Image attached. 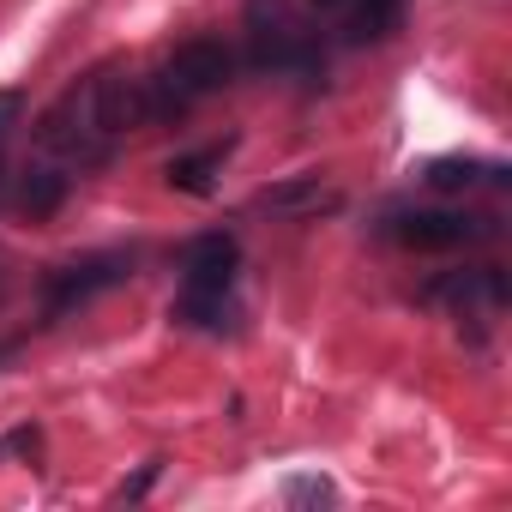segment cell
Here are the masks:
<instances>
[{
	"label": "cell",
	"instance_id": "13",
	"mask_svg": "<svg viewBox=\"0 0 512 512\" xmlns=\"http://www.w3.org/2000/svg\"><path fill=\"white\" fill-rule=\"evenodd\" d=\"M175 326H217L223 320V296H205V290H181L175 308H169Z\"/></svg>",
	"mask_w": 512,
	"mask_h": 512
},
{
	"label": "cell",
	"instance_id": "18",
	"mask_svg": "<svg viewBox=\"0 0 512 512\" xmlns=\"http://www.w3.org/2000/svg\"><path fill=\"white\" fill-rule=\"evenodd\" d=\"M0 175H7V133H0Z\"/></svg>",
	"mask_w": 512,
	"mask_h": 512
},
{
	"label": "cell",
	"instance_id": "2",
	"mask_svg": "<svg viewBox=\"0 0 512 512\" xmlns=\"http://www.w3.org/2000/svg\"><path fill=\"white\" fill-rule=\"evenodd\" d=\"M91 127L97 133H133V127H145V79H121V73H103V79H91Z\"/></svg>",
	"mask_w": 512,
	"mask_h": 512
},
{
	"label": "cell",
	"instance_id": "4",
	"mask_svg": "<svg viewBox=\"0 0 512 512\" xmlns=\"http://www.w3.org/2000/svg\"><path fill=\"white\" fill-rule=\"evenodd\" d=\"M31 133H37V145L67 151V157H79V163H97V157H103V139H91L97 127H79V97H61L55 109H43Z\"/></svg>",
	"mask_w": 512,
	"mask_h": 512
},
{
	"label": "cell",
	"instance_id": "8",
	"mask_svg": "<svg viewBox=\"0 0 512 512\" xmlns=\"http://www.w3.org/2000/svg\"><path fill=\"white\" fill-rule=\"evenodd\" d=\"M67 199V175L61 169H25L19 175V211L25 217H55Z\"/></svg>",
	"mask_w": 512,
	"mask_h": 512
},
{
	"label": "cell",
	"instance_id": "10",
	"mask_svg": "<svg viewBox=\"0 0 512 512\" xmlns=\"http://www.w3.org/2000/svg\"><path fill=\"white\" fill-rule=\"evenodd\" d=\"M398 13H404V0H362V7H356V19H350V43L392 37V31H398Z\"/></svg>",
	"mask_w": 512,
	"mask_h": 512
},
{
	"label": "cell",
	"instance_id": "12",
	"mask_svg": "<svg viewBox=\"0 0 512 512\" xmlns=\"http://www.w3.org/2000/svg\"><path fill=\"white\" fill-rule=\"evenodd\" d=\"M187 115V91L163 73V79H145V121H181Z\"/></svg>",
	"mask_w": 512,
	"mask_h": 512
},
{
	"label": "cell",
	"instance_id": "15",
	"mask_svg": "<svg viewBox=\"0 0 512 512\" xmlns=\"http://www.w3.org/2000/svg\"><path fill=\"white\" fill-rule=\"evenodd\" d=\"M332 500V482H320V476H296L290 482V506H326Z\"/></svg>",
	"mask_w": 512,
	"mask_h": 512
},
{
	"label": "cell",
	"instance_id": "17",
	"mask_svg": "<svg viewBox=\"0 0 512 512\" xmlns=\"http://www.w3.org/2000/svg\"><path fill=\"white\" fill-rule=\"evenodd\" d=\"M13 115H19V97L7 91V97H0V133H7V121H13Z\"/></svg>",
	"mask_w": 512,
	"mask_h": 512
},
{
	"label": "cell",
	"instance_id": "7",
	"mask_svg": "<svg viewBox=\"0 0 512 512\" xmlns=\"http://www.w3.org/2000/svg\"><path fill=\"white\" fill-rule=\"evenodd\" d=\"M121 278H127V260L67 266V272H55V278H49V308L61 314V308H73V302H85V296H97V290H109V284H121Z\"/></svg>",
	"mask_w": 512,
	"mask_h": 512
},
{
	"label": "cell",
	"instance_id": "19",
	"mask_svg": "<svg viewBox=\"0 0 512 512\" xmlns=\"http://www.w3.org/2000/svg\"><path fill=\"white\" fill-rule=\"evenodd\" d=\"M320 7H332V0H320Z\"/></svg>",
	"mask_w": 512,
	"mask_h": 512
},
{
	"label": "cell",
	"instance_id": "14",
	"mask_svg": "<svg viewBox=\"0 0 512 512\" xmlns=\"http://www.w3.org/2000/svg\"><path fill=\"white\" fill-rule=\"evenodd\" d=\"M476 175H482V169H476V163H458V157H440V163H428V187H434V193H464Z\"/></svg>",
	"mask_w": 512,
	"mask_h": 512
},
{
	"label": "cell",
	"instance_id": "1",
	"mask_svg": "<svg viewBox=\"0 0 512 512\" xmlns=\"http://www.w3.org/2000/svg\"><path fill=\"white\" fill-rule=\"evenodd\" d=\"M247 55L253 67H320L314 37L302 31L290 0H247Z\"/></svg>",
	"mask_w": 512,
	"mask_h": 512
},
{
	"label": "cell",
	"instance_id": "3",
	"mask_svg": "<svg viewBox=\"0 0 512 512\" xmlns=\"http://www.w3.org/2000/svg\"><path fill=\"white\" fill-rule=\"evenodd\" d=\"M229 73H235V55H229L223 43H211V37L181 43V49H175V61H169V79H175L187 97L223 91V85H229Z\"/></svg>",
	"mask_w": 512,
	"mask_h": 512
},
{
	"label": "cell",
	"instance_id": "5",
	"mask_svg": "<svg viewBox=\"0 0 512 512\" xmlns=\"http://www.w3.org/2000/svg\"><path fill=\"white\" fill-rule=\"evenodd\" d=\"M404 247H416V253H440V247H458V241H470V235H482L470 217H458V211H416V217H398V229H392Z\"/></svg>",
	"mask_w": 512,
	"mask_h": 512
},
{
	"label": "cell",
	"instance_id": "6",
	"mask_svg": "<svg viewBox=\"0 0 512 512\" xmlns=\"http://www.w3.org/2000/svg\"><path fill=\"white\" fill-rule=\"evenodd\" d=\"M229 272H235V241H229V235H199V241L187 247V284H181V290L223 296V290H229Z\"/></svg>",
	"mask_w": 512,
	"mask_h": 512
},
{
	"label": "cell",
	"instance_id": "9",
	"mask_svg": "<svg viewBox=\"0 0 512 512\" xmlns=\"http://www.w3.org/2000/svg\"><path fill=\"white\" fill-rule=\"evenodd\" d=\"M260 205H266V211H332V205H338V193H332V187H320V181L308 175V181L266 187V193H260Z\"/></svg>",
	"mask_w": 512,
	"mask_h": 512
},
{
	"label": "cell",
	"instance_id": "11",
	"mask_svg": "<svg viewBox=\"0 0 512 512\" xmlns=\"http://www.w3.org/2000/svg\"><path fill=\"white\" fill-rule=\"evenodd\" d=\"M217 163H223V151H193V157H175V163H169V187H181V193H211Z\"/></svg>",
	"mask_w": 512,
	"mask_h": 512
},
{
	"label": "cell",
	"instance_id": "16",
	"mask_svg": "<svg viewBox=\"0 0 512 512\" xmlns=\"http://www.w3.org/2000/svg\"><path fill=\"white\" fill-rule=\"evenodd\" d=\"M151 476H157V458H151V464H145V470H139V476L121 488V494H145V488H151Z\"/></svg>",
	"mask_w": 512,
	"mask_h": 512
}]
</instances>
